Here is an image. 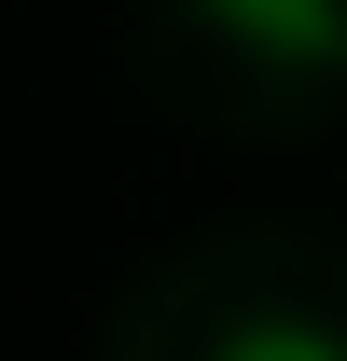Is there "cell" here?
<instances>
[{
  "mask_svg": "<svg viewBox=\"0 0 347 361\" xmlns=\"http://www.w3.org/2000/svg\"><path fill=\"white\" fill-rule=\"evenodd\" d=\"M222 42H250L264 70H347V0H195Z\"/></svg>",
  "mask_w": 347,
  "mask_h": 361,
  "instance_id": "1",
  "label": "cell"
},
{
  "mask_svg": "<svg viewBox=\"0 0 347 361\" xmlns=\"http://www.w3.org/2000/svg\"><path fill=\"white\" fill-rule=\"evenodd\" d=\"M222 361H347V348H334V334H305V319H250Z\"/></svg>",
  "mask_w": 347,
  "mask_h": 361,
  "instance_id": "2",
  "label": "cell"
}]
</instances>
